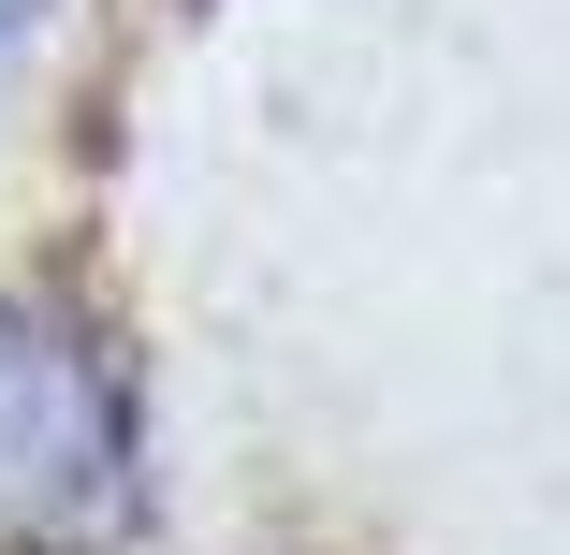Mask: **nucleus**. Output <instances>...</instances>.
Instances as JSON below:
<instances>
[{
	"mask_svg": "<svg viewBox=\"0 0 570 555\" xmlns=\"http://www.w3.org/2000/svg\"><path fill=\"white\" fill-rule=\"evenodd\" d=\"M132 512V380L45 293H0V526L102 541Z\"/></svg>",
	"mask_w": 570,
	"mask_h": 555,
	"instance_id": "obj_1",
	"label": "nucleus"
},
{
	"mask_svg": "<svg viewBox=\"0 0 570 555\" xmlns=\"http://www.w3.org/2000/svg\"><path fill=\"white\" fill-rule=\"evenodd\" d=\"M30 30H45V0H0V59H16V44H30Z\"/></svg>",
	"mask_w": 570,
	"mask_h": 555,
	"instance_id": "obj_2",
	"label": "nucleus"
}]
</instances>
